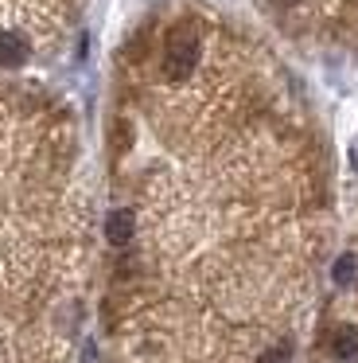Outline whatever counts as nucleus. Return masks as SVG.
I'll use <instances>...</instances> for the list:
<instances>
[{
    "instance_id": "f257e3e1",
    "label": "nucleus",
    "mask_w": 358,
    "mask_h": 363,
    "mask_svg": "<svg viewBox=\"0 0 358 363\" xmlns=\"http://www.w3.org/2000/svg\"><path fill=\"white\" fill-rule=\"evenodd\" d=\"M199 63V35H195L191 24H179L175 32L168 35V51H163V74L171 82H183L187 74Z\"/></svg>"
},
{
    "instance_id": "f03ea898",
    "label": "nucleus",
    "mask_w": 358,
    "mask_h": 363,
    "mask_svg": "<svg viewBox=\"0 0 358 363\" xmlns=\"http://www.w3.org/2000/svg\"><path fill=\"white\" fill-rule=\"evenodd\" d=\"M132 230H137V219H132V211H113L105 219V238L113 246H125L132 238Z\"/></svg>"
},
{
    "instance_id": "7ed1b4c3",
    "label": "nucleus",
    "mask_w": 358,
    "mask_h": 363,
    "mask_svg": "<svg viewBox=\"0 0 358 363\" xmlns=\"http://www.w3.org/2000/svg\"><path fill=\"white\" fill-rule=\"evenodd\" d=\"M23 59H28V40L20 32H0V63L20 67Z\"/></svg>"
},
{
    "instance_id": "20e7f679",
    "label": "nucleus",
    "mask_w": 358,
    "mask_h": 363,
    "mask_svg": "<svg viewBox=\"0 0 358 363\" xmlns=\"http://www.w3.org/2000/svg\"><path fill=\"white\" fill-rule=\"evenodd\" d=\"M331 352L339 355V359H354V355H358V328H354V324H342V328L335 332Z\"/></svg>"
},
{
    "instance_id": "39448f33",
    "label": "nucleus",
    "mask_w": 358,
    "mask_h": 363,
    "mask_svg": "<svg viewBox=\"0 0 358 363\" xmlns=\"http://www.w3.org/2000/svg\"><path fill=\"white\" fill-rule=\"evenodd\" d=\"M331 277H335V285H342V289H350V285L358 281V258H354V254H342V258L335 262Z\"/></svg>"
},
{
    "instance_id": "423d86ee",
    "label": "nucleus",
    "mask_w": 358,
    "mask_h": 363,
    "mask_svg": "<svg viewBox=\"0 0 358 363\" xmlns=\"http://www.w3.org/2000/svg\"><path fill=\"white\" fill-rule=\"evenodd\" d=\"M257 363H284V352H280V347H272V352H265Z\"/></svg>"
},
{
    "instance_id": "0eeeda50",
    "label": "nucleus",
    "mask_w": 358,
    "mask_h": 363,
    "mask_svg": "<svg viewBox=\"0 0 358 363\" xmlns=\"http://www.w3.org/2000/svg\"><path fill=\"white\" fill-rule=\"evenodd\" d=\"M280 4H296V0H280Z\"/></svg>"
},
{
    "instance_id": "6e6552de",
    "label": "nucleus",
    "mask_w": 358,
    "mask_h": 363,
    "mask_svg": "<svg viewBox=\"0 0 358 363\" xmlns=\"http://www.w3.org/2000/svg\"><path fill=\"white\" fill-rule=\"evenodd\" d=\"M354 164H358V152H354Z\"/></svg>"
}]
</instances>
